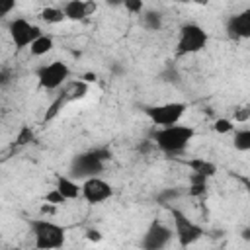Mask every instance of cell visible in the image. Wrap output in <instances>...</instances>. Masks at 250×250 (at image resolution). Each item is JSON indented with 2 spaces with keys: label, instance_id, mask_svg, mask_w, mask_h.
Here are the masks:
<instances>
[{
  "label": "cell",
  "instance_id": "obj_29",
  "mask_svg": "<svg viewBox=\"0 0 250 250\" xmlns=\"http://www.w3.org/2000/svg\"><path fill=\"white\" fill-rule=\"evenodd\" d=\"M96 78H98V76H96V72H84V74H82V80H84L86 84L96 82Z\"/></svg>",
  "mask_w": 250,
  "mask_h": 250
},
{
  "label": "cell",
  "instance_id": "obj_8",
  "mask_svg": "<svg viewBox=\"0 0 250 250\" xmlns=\"http://www.w3.org/2000/svg\"><path fill=\"white\" fill-rule=\"evenodd\" d=\"M35 76H37L41 88H45V90H57L70 76V68L62 61H53L49 64L39 66L35 70Z\"/></svg>",
  "mask_w": 250,
  "mask_h": 250
},
{
  "label": "cell",
  "instance_id": "obj_17",
  "mask_svg": "<svg viewBox=\"0 0 250 250\" xmlns=\"http://www.w3.org/2000/svg\"><path fill=\"white\" fill-rule=\"evenodd\" d=\"M39 18H41L45 23H49V25H57V23H62V21H64L62 10H61V8H55V6L43 8V10L39 12Z\"/></svg>",
  "mask_w": 250,
  "mask_h": 250
},
{
  "label": "cell",
  "instance_id": "obj_31",
  "mask_svg": "<svg viewBox=\"0 0 250 250\" xmlns=\"http://www.w3.org/2000/svg\"><path fill=\"white\" fill-rule=\"evenodd\" d=\"M193 4H199V6H207L209 4V0H191Z\"/></svg>",
  "mask_w": 250,
  "mask_h": 250
},
{
  "label": "cell",
  "instance_id": "obj_23",
  "mask_svg": "<svg viewBox=\"0 0 250 250\" xmlns=\"http://www.w3.org/2000/svg\"><path fill=\"white\" fill-rule=\"evenodd\" d=\"M178 195H180V191H178L176 188H168V189H164V191H160V193H158V201H160L162 205H166V203L174 201Z\"/></svg>",
  "mask_w": 250,
  "mask_h": 250
},
{
  "label": "cell",
  "instance_id": "obj_22",
  "mask_svg": "<svg viewBox=\"0 0 250 250\" xmlns=\"http://www.w3.org/2000/svg\"><path fill=\"white\" fill-rule=\"evenodd\" d=\"M45 201H47V203H53V205H57V207L66 203L64 195H62V193H61L57 188H53L51 191H47V195H45Z\"/></svg>",
  "mask_w": 250,
  "mask_h": 250
},
{
  "label": "cell",
  "instance_id": "obj_11",
  "mask_svg": "<svg viewBox=\"0 0 250 250\" xmlns=\"http://www.w3.org/2000/svg\"><path fill=\"white\" fill-rule=\"evenodd\" d=\"M227 35L230 39H248L250 37V10H242V12L229 16Z\"/></svg>",
  "mask_w": 250,
  "mask_h": 250
},
{
  "label": "cell",
  "instance_id": "obj_24",
  "mask_svg": "<svg viewBox=\"0 0 250 250\" xmlns=\"http://www.w3.org/2000/svg\"><path fill=\"white\" fill-rule=\"evenodd\" d=\"M86 92H88V84H86L84 80H78V82H74V88H72V96H70V100L84 98V96H86Z\"/></svg>",
  "mask_w": 250,
  "mask_h": 250
},
{
  "label": "cell",
  "instance_id": "obj_16",
  "mask_svg": "<svg viewBox=\"0 0 250 250\" xmlns=\"http://www.w3.org/2000/svg\"><path fill=\"white\" fill-rule=\"evenodd\" d=\"M141 16H143V25L148 31H158L162 27V14L160 12H156V10H143Z\"/></svg>",
  "mask_w": 250,
  "mask_h": 250
},
{
  "label": "cell",
  "instance_id": "obj_3",
  "mask_svg": "<svg viewBox=\"0 0 250 250\" xmlns=\"http://www.w3.org/2000/svg\"><path fill=\"white\" fill-rule=\"evenodd\" d=\"M29 229L33 234V242L39 250L62 248L66 240V229L49 219H33L29 221Z\"/></svg>",
  "mask_w": 250,
  "mask_h": 250
},
{
  "label": "cell",
  "instance_id": "obj_28",
  "mask_svg": "<svg viewBox=\"0 0 250 250\" xmlns=\"http://www.w3.org/2000/svg\"><path fill=\"white\" fill-rule=\"evenodd\" d=\"M234 121H248V109H246V107H242V109L234 115Z\"/></svg>",
  "mask_w": 250,
  "mask_h": 250
},
{
  "label": "cell",
  "instance_id": "obj_18",
  "mask_svg": "<svg viewBox=\"0 0 250 250\" xmlns=\"http://www.w3.org/2000/svg\"><path fill=\"white\" fill-rule=\"evenodd\" d=\"M234 148L238 152H248L250 150V129H238L234 131V141H232Z\"/></svg>",
  "mask_w": 250,
  "mask_h": 250
},
{
  "label": "cell",
  "instance_id": "obj_10",
  "mask_svg": "<svg viewBox=\"0 0 250 250\" xmlns=\"http://www.w3.org/2000/svg\"><path fill=\"white\" fill-rule=\"evenodd\" d=\"M170 240H172V229H168L160 221H154V223H150V227L143 234L141 248H145V250H160V248L168 246Z\"/></svg>",
  "mask_w": 250,
  "mask_h": 250
},
{
  "label": "cell",
  "instance_id": "obj_4",
  "mask_svg": "<svg viewBox=\"0 0 250 250\" xmlns=\"http://www.w3.org/2000/svg\"><path fill=\"white\" fill-rule=\"evenodd\" d=\"M207 43H209L207 31L199 23L189 21V23H184L180 27L176 51H178V55H193V53L203 51L207 47Z\"/></svg>",
  "mask_w": 250,
  "mask_h": 250
},
{
  "label": "cell",
  "instance_id": "obj_2",
  "mask_svg": "<svg viewBox=\"0 0 250 250\" xmlns=\"http://www.w3.org/2000/svg\"><path fill=\"white\" fill-rule=\"evenodd\" d=\"M111 158V150L109 148H90L86 152H80L76 156H72L70 160V168H68V176L74 180H86L90 176H98L102 174L105 160Z\"/></svg>",
  "mask_w": 250,
  "mask_h": 250
},
{
  "label": "cell",
  "instance_id": "obj_12",
  "mask_svg": "<svg viewBox=\"0 0 250 250\" xmlns=\"http://www.w3.org/2000/svg\"><path fill=\"white\" fill-rule=\"evenodd\" d=\"M61 10L64 14V20L82 21L92 10H96V4L94 2H86V0H66Z\"/></svg>",
  "mask_w": 250,
  "mask_h": 250
},
{
  "label": "cell",
  "instance_id": "obj_6",
  "mask_svg": "<svg viewBox=\"0 0 250 250\" xmlns=\"http://www.w3.org/2000/svg\"><path fill=\"white\" fill-rule=\"evenodd\" d=\"M188 109L186 102H166V104H158V105H150L145 109L146 117L158 125V127H168L174 123H180L184 113Z\"/></svg>",
  "mask_w": 250,
  "mask_h": 250
},
{
  "label": "cell",
  "instance_id": "obj_14",
  "mask_svg": "<svg viewBox=\"0 0 250 250\" xmlns=\"http://www.w3.org/2000/svg\"><path fill=\"white\" fill-rule=\"evenodd\" d=\"M53 47H55L53 37H51V35L41 33L39 37H35V39L31 41L29 51H31V55H33V57H43V55H47L49 51H53Z\"/></svg>",
  "mask_w": 250,
  "mask_h": 250
},
{
  "label": "cell",
  "instance_id": "obj_9",
  "mask_svg": "<svg viewBox=\"0 0 250 250\" xmlns=\"http://www.w3.org/2000/svg\"><path fill=\"white\" fill-rule=\"evenodd\" d=\"M80 195L90 203V205H100L104 201H107L113 195V186L109 182H105L100 176H90L82 182L80 186Z\"/></svg>",
  "mask_w": 250,
  "mask_h": 250
},
{
  "label": "cell",
  "instance_id": "obj_15",
  "mask_svg": "<svg viewBox=\"0 0 250 250\" xmlns=\"http://www.w3.org/2000/svg\"><path fill=\"white\" fill-rule=\"evenodd\" d=\"M188 166L191 168V172L201 174L205 178H211L217 172V166L211 160H205V158H191V160H188Z\"/></svg>",
  "mask_w": 250,
  "mask_h": 250
},
{
  "label": "cell",
  "instance_id": "obj_20",
  "mask_svg": "<svg viewBox=\"0 0 250 250\" xmlns=\"http://www.w3.org/2000/svg\"><path fill=\"white\" fill-rule=\"evenodd\" d=\"M121 6L133 16H137V14H141L145 10V2L143 0H121Z\"/></svg>",
  "mask_w": 250,
  "mask_h": 250
},
{
  "label": "cell",
  "instance_id": "obj_30",
  "mask_svg": "<svg viewBox=\"0 0 250 250\" xmlns=\"http://www.w3.org/2000/svg\"><path fill=\"white\" fill-rule=\"evenodd\" d=\"M107 6H121V0H105Z\"/></svg>",
  "mask_w": 250,
  "mask_h": 250
},
{
  "label": "cell",
  "instance_id": "obj_5",
  "mask_svg": "<svg viewBox=\"0 0 250 250\" xmlns=\"http://www.w3.org/2000/svg\"><path fill=\"white\" fill-rule=\"evenodd\" d=\"M170 215H172V223H174V236L178 238V244L182 248L195 244L203 236V229L197 223H193L191 219H188V215L184 211L170 207Z\"/></svg>",
  "mask_w": 250,
  "mask_h": 250
},
{
  "label": "cell",
  "instance_id": "obj_25",
  "mask_svg": "<svg viewBox=\"0 0 250 250\" xmlns=\"http://www.w3.org/2000/svg\"><path fill=\"white\" fill-rule=\"evenodd\" d=\"M191 186H189V195L191 197H199V195H203L205 193V189H207V182H189Z\"/></svg>",
  "mask_w": 250,
  "mask_h": 250
},
{
  "label": "cell",
  "instance_id": "obj_27",
  "mask_svg": "<svg viewBox=\"0 0 250 250\" xmlns=\"http://www.w3.org/2000/svg\"><path fill=\"white\" fill-rule=\"evenodd\" d=\"M86 238L92 240V242H100V240H102V232H100L98 229H88V230H86Z\"/></svg>",
  "mask_w": 250,
  "mask_h": 250
},
{
  "label": "cell",
  "instance_id": "obj_7",
  "mask_svg": "<svg viewBox=\"0 0 250 250\" xmlns=\"http://www.w3.org/2000/svg\"><path fill=\"white\" fill-rule=\"evenodd\" d=\"M8 33H10V39H12L14 47L18 51H21V49L29 47L31 41L35 37H39L43 31H41V27L37 23H31L25 18H14L8 23Z\"/></svg>",
  "mask_w": 250,
  "mask_h": 250
},
{
  "label": "cell",
  "instance_id": "obj_13",
  "mask_svg": "<svg viewBox=\"0 0 250 250\" xmlns=\"http://www.w3.org/2000/svg\"><path fill=\"white\" fill-rule=\"evenodd\" d=\"M55 188L64 195L66 201H70V199H78V197H80V184H78L74 178H70V176H62V174H59L57 180H55Z\"/></svg>",
  "mask_w": 250,
  "mask_h": 250
},
{
  "label": "cell",
  "instance_id": "obj_19",
  "mask_svg": "<svg viewBox=\"0 0 250 250\" xmlns=\"http://www.w3.org/2000/svg\"><path fill=\"white\" fill-rule=\"evenodd\" d=\"M232 129H234V123H232V119H229V117H219V119H215V123H213V131L219 133V135H227V133H230Z\"/></svg>",
  "mask_w": 250,
  "mask_h": 250
},
{
  "label": "cell",
  "instance_id": "obj_21",
  "mask_svg": "<svg viewBox=\"0 0 250 250\" xmlns=\"http://www.w3.org/2000/svg\"><path fill=\"white\" fill-rule=\"evenodd\" d=\"M33 139H35V135H33L31 127H27V125H23V127L20 129V133L16 135V143H18V145H27V143L33 141Z\"/></svg>",
  "mask_w": 250,
  "mask_h": 250
},
{
  "label": "cell",
  "instance_id": "obj_1",
  "mask_svg": "<svg viewBox=\"0 0 250 250\" xmlns=\"http://www.w3.org/2000/svg\"><path fill=\"white\" fill-rule=\"evenodd\" d=\"M195 137V129L189 125H168V127H158L152 133V141L154 145L166 152V154H180L188 148V145L193 141Z\"/></svg>",
  "mask_w": 250,
  "mask_h": 250
},
{
  "label": "cell",
  "instance_id": "obj_26",
  "mask_svg": "<svg viewBox=\"0 0 250 250\" xmlns=\"http://www.w3.org/2000/svg\"><path fill=\"white\" fill-rule=\"evenodd\" d=\"M16 2H18V0H0V20H2L4 16H8V14L16 8Z\"/></svg>",
  "mask_w": 250,
  "mask_h": 250
}]
</instances>
